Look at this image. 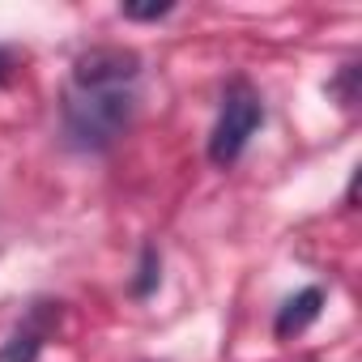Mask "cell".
Instances as JSON below:
<instances>
[{
    "label": "cell",
    "mask_w": 362,
    "mask_h": 362,
    "mask_svg": "<svg viewBox=\"0 0 362 362\" xmlns=\"http://www.w3.org/2000/svg\"><path fill=\"white\" fill-rule=\"evenodd\" d=\"M136 115L132 90H69L60 107L64 145L77 153H107Z\"/></svg>",
    "instance_id": "cell-1"
},
{
    "label": "cell",
    "mask_w": 362,
    "mask_h": 362,
    "mask_svg": "<svg viewBox=\"0 0 362 362\" xmlns=\"http://www.w3.org/2000/svg\"><path fill=\"white\" fill-rule=\"evenodd\" d=\"M264 124V98L247 77H235L222 90V107H218V124L209 132V162L214 166H235L247 149V141L256 136V128Z\"/></svg>",
    "instance_id": "cell-2"
},
{
    "label": "cell",
    "mask_w": 362,
    "mask_h": 362,
    "mask_svg": "<svg viewBox=\"0 0 362 362\" xmlns=\"http://www.w3.org/2000/svg\"><path fill=\"white\" fill-rule=\"evenodd\" d=\"M141 77V56L128 47H90L73 60V90H128Z\"/></svg>",
    "instance_id": "cell-3"
},
{
    "label": "cell",
    "mask_w": 362,
    "mask_h": 362,
    "mask_svg": "<svg viewBox=\"0 0 362 362\" xmlns=\"http://www.w3.org/2000/svg\"><path fill=\"white\" fill-rule=\"evenodd\" d=\"M64 320V303H52V298H35L26 307V315L13 324V332L0 345V362H39L47 337L60 328Z\"/></svg>",
    "instance_id": "cell-4"
},
{
    "label": "cell",
    "mask_w": 362,
    "mask_h": 362,
    "mask_svg": "<svg viewBox=\"0 0 362 362\" xmlns=\"http://www.w3.org/2000/svg\"><path fill=\"white\" fill-rule=\"evenodd\" d=\"M320 311H324V286H303L298 294H290V298L277 307L273 332H277L281 341H290V337L307 332V328L320 320Z\"/></svg>",
    "instance_id": "cell-5"
},
{
    "label": "cell",
    "mask_w": 362,
    "mask_h": 362,
    "mask_svg": "<svg viewBox=\"0 0 362 362\" xmlns=\"http://www.w3.org/2000/svg\"><path fill=\"white\" fill-rule=\"evenodd\" d=\"M158 286H162V252H158V243H145L141 260H136V273L128 281V294L132 298H149Z\"/></svg>",
    "instance_id": "cell-6"
},
{
    "label": "cell",
    "mask_w": 362,
    "mask_h": 362,
    "mask_svg": "<svg viewBox=\"0 0 362 362\" xmlns=\"http://www.w3.org/2000/svg\"><path fill=\"white\" fill-rule=\"evenodd\" d=\"M358 77H362V69H358V60H349V64L337 69V77L324 86V94L337 98L341 107H354V103H358Z\"/></svg>",
    "instance_id": "cell-7"
},
{
    "label": "cell",
    "mask_w": 362,
    "mask_h": 362,
    "mask_svg": "<svg viewBox=\"0 0 362 362\" xmlns=\"http://www.w3.org/2000/svg\"><path fill=\"white\" fill-rule=\"evenodd\" d=\"M170 13H175L170 0H162V5H119V18H128V22H162Z\"/></svg>",
    "instance_id": "cell-8"
},
{
    "label": "cell",
    "mask_w": 362,
    "mask_h": 362,
    "mask_svg": "<svg viewBox=\"0 0 362 362\" xmlns=\"http://www.w3.org/2000/svg\"><path fill=\"white\" fill-rule=\"evenodd\" d=\"M9 69H13V56H9L5 47H0V81H5V77H9Z\"/></svg>",
    "instance_id": "cell-9"
}]
</instances>
